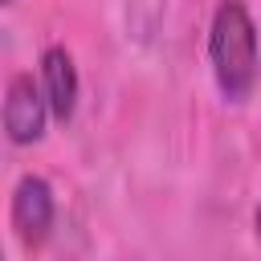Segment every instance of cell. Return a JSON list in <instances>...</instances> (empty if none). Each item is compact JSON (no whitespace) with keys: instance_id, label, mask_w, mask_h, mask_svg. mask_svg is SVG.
Segmentation results:
<instances>
[{"instance_id":"1","label":"cell","mask_w":261,"mask_h":261,"mask_svg":"<svg viewBox=\"0 0 261 261\" xmlns=\"http://www.w3.org/2000/svg\"><path fill=\"white\" fill-rule=\"evenodd\" d=\"M208 57L216 86L228 102H245L257 82V29L241 0H220L208 33Z\"/></svg>"},{"instance_id":"2","label":"cell","mask_w":261,"mask_h":261,"mask_svg":"<svg viewBox=\"0 0 261 261\" xmlns=\"http://www.w3.org/2000/svg\"><path fill=\"white\" fill-rule=\"evenodd\" d=\"M45 110H49V98L41 86H33L29 73H16L8 82V94H4V130L16 147L24 143H37L41 130H45Z\"/></svg>"},{"instance_id":"3","label":"cell","mask_w":261,"mask_h":261,"mask_svg":"<svg viewBox=\"0 0 261 261\" xmlns=\"http://www.w3.org/2000/svg\"><path fill=\"white\" fill-rule=\"evenodd\" d=\"M12 228L29 249H37L49 237V228H53V192L41 175H24L16 184V192H12Z\"/></svg>"},{"instance_id":"4","label":"cell","mask_w":261,"mask_h":261,"mask_svg":"<svg viewBox=\"0 0 261 261\" xmlns=\"http://www.w3.org/2000/svg\"><path fill=\"white\" fill-rule=\"evenodd\" d=\"M41 90H45V98H49V114L57 118V122H65V118H73V106H77V69H73V57L65 53V49H45V57H41Z\"/></svg>"},{"instance_id":"5","label":"cell","mask_w":261,"mask_h":261,"mask_svg":"<svg viewBox=\"0 0 261 261\" xmlns=\"http://www.w3.org/2000/svg\"><path fill=\"white\" fill-rule=\"evenodd\" d=\"M257 237H261V204H257Z\"/></svg>"},{"instance_id":"6","label":"cell","mask_w":261,"mask_h":261,"mask_svg":"<svg viewBox=\"0 0 261 261\" xmlns=\"http://www.w3.org/2000/svg\"><path fill=\"white\" fill-rule=\"evenodd\" d=\"M4 4H8V0H4Z\"/></svg>"}]
</instances>
